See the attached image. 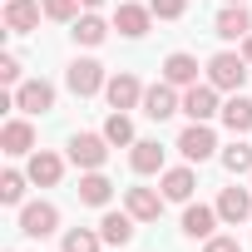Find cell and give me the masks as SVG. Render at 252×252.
<instances>
[{
    "label": "cell",
    "mask_w": 252,
    "mask_h": 252,
    "mask_svg": "<svg viewBox=\"0 0 252 252\" xmlns=\"http://www.w3.org/2000/svg\"><path fill=\"white\" fill-rule=\"evenodd\" d=\"M208 84L222 89V94H237V89L247 84V60H242V50H237V55H232V50H218V55L208 60Z\"/></svg>",
    "instance_id": "6da1fadb"
},
{
    "label": "cell",
    "mask_w": 252,
    "mask_h": 252,
    "mask_svg": "<svg viewBox=\"0 0 252 252\" xmlns=\"http://www.w3.org/2000/svg\"><path fill=\"white\" fill-rule=\"evenodd\" d=\"M64 84H69L74 99H89V94H99L109 79H104V64H99V60H74V64L64 69Z\"/></svg>",
    "instance_id": "7a4b0ae2"
},
{
    "label": "cell",
    "mask_w": 252,
    "mask_h": 252,
    "mask_svg": "<svg viewBox=\"0 0 252 252\" xmlns=\"http://www.w3.org/2000/svg\"><path fill=\"white\" fill-rule=\"evenodd\" d=\"M144 114H149L154 124H163V119L183 114V94H178L168 79H158V84H149V89H144Z\"/></svg>",
    "instance_id": "3957f363"
},
{
    "label": "cell",
    "mask_w": 252,
    "mask_h": 252,
    "mask_svg": "<svg viewBox=\"0 0 252 252\" xmlns=\"http://www.w3.org/2000/svg\"><path fill=\"white\" fill-rule=\"evenodd\" d=\"M20 232L35 237V242L50 237V232H60V208L45 203V198H40V203H25V208H20Z\"/></svg>",
    "instance_id": "277c9868"
},
{
    "label": "cell",
    "mask_w": 252,
    "mask_h": 252,
    "mask_svg": "<svg viewBox=\"0 0 252 252\" xmlns=\"http://www.w3.org/2000/svg\"><path fill=\"white\" fill-rule=\"evenodd\" d=\"M178 154H183L188 163H208V158L218 154V134L208 129V124H188V129L178 134Z\"/></svg>",
    "instance_id": "5b68a950"
},
{
    "label": "cell",
    "mask_w": 252,
    "mask_h": 252,
    "mask_svg": "<svg viewBox=\"0 0 252 252\" xmlns=\"http://www.w3.org/2000/svg\"><path fill=\"white\" fill-rule=\"evenodd\" d=\"M15 109H20V114H50V109H55V84H50V79H25V84H15Z\"/></svg>",
    "instance_id": "8992f818"
},
{
    "label": "cell",
    "mask_w": 252,
    "mask_h": 252,
    "mask_svg": "<svg viewBox=\"0 0 252 252\" xmlns=\"http://www.w3.org/2000/svg\"><path fill=\"white\" fill-rule=\"evenodd\" d=\"M104 158H109V139L104 134H74L69 139V163H79L84 173L89 168H104Z\"/></svg>",
    "instance_id": "52a82bcc"
},
{
    "label": "cell",
    "mask_w": 252,
    "mask_h": 252,
    "mask_svg": "<svg viewBox=\"0 0 252 252\" xmlns=\"http://www.w3.org/2000/svg\"><path fill=\"white\" fill-rule=\"evenodd\" d=\"M104 99H109V109H139V104H144V84H139V74L119 69V74L104 84Z\"/></svg>",
    "instance_id": "ba28073f"
},
{
    "label": "cell",
    "mask_w": 252,
    "mask_h": 252,
    "mask_svg": "<svg viewBox=\"0 0 252 252\" xmlns=\"http://www.w3.org/2000/svg\"><path fill=\"white\" fill-rule=\"evenodd\" d=\"M218 94H222V89H213V84H193V89H183V114H188L193 124H208L213 114H222Z\"/></svg>",
    "instance_id": "9c48e42d"
},
{
    "label": "cell",
    "mask_w": 252,
    "mask_h": 252,
    "mask_svg": "<svg viewBox=\"0 0 252 252\" xmlns=\"http://www.w3.org/2000/svg\"><path fill=\"white\" fill-rule=\"evenodd\" d=\"M149 25H154V10H149V5H129V0H124V5L114 10V30H119L124 40H144Z\"/></svg>",
    "instance_id": "30bf717a"
},
{
    "label": "cell",
    "mask_w": 252,
    "mask_h": 252,
    "mask_svg": "<svg viewBox=\"0 0 252 252\" xmlns=\"http://www.w3.org/2000/svg\"><path fill=\"white\" fill-rule=\"evenodd\" d=\"M213 35H218V40H247V35H252V10H247V5H227V10H218Z\"/></svg>",
    "instance_id": "8fae6325"
},
{
    "label": "cell",
    "mask_w": 252,
    "mask_h": 252,
    "mask_svg": "<svg viewBox=\"0 0 252 252\" xmlns=\"http://www.w3.org/2000/svg\"><path fill=\"white\" fill-rule=\"evenodd\" d=\"M40 15H45L40 0H5V30L10 35H30L40 25Z\"/></svg>",
    "instance_id": "7c38bea8"
},
{
    "label": "cell",
    "mask_w": 252,
    "mask_h": 252,
    "mask_svg": "<svg viewBox=\"0 0 252 252\" xmlns=\"http://www.w3.org/2000/svg\"><path fill=\"white\" fill-rule=\"evenodd\" d=\"M163 193H154V188H124V208H129L139 222H158V213H163Z\"/></svg>",
    "instance_id": "4fadbf2b"
},
{
    "label": "cell",
    "mask_w": 252,
    "mask_h": 252,
    "mask_svg": "<svg viewBox=\"0 0 252 252\" xmlns=\"http://www.w3.org/2000/svg\"><path fill=\"white\" fill-rule=\"evenodd\" d=\"M25 173H30V183H40V188H55V183L64 178V158H60V154H50V149H35Z\"/></svg>",
    "instance_id": "5bb4252c"
},
{
    "label": "cell",
    "mask_w": 252,
    "mask_h": 252,
    "mask_svg": "<svg viewBox=\"0 0 252 252\" xmlns=\"http://www.w3.org/2000/svg\"><path fill=\"white\" fill-rule=\"evenodd\" d=\"M218 218L232 222V227L247 222V218H252V188H222V193H218Z\"/></svg>",
    "instance_id": "9a60e30c"
},
{
    "label": "cell",
    "mask_w": 252,
    "mask_h": 252,
    "mask_svg": "<svg viewBox=\"0 0 252 252\" xmlns=\"http://www.w3.org/2000/svg\"><path fill=\"white\" fill-rule=\"evenodd\" d=\"M163 79H168L173 89H193V84H198V60H193L188 50H173V55L163 60Z\"/></svg>",
    "instance_id": "2e32d148"
},
{
    "label": "cell",
    "mask_w": 252,
    "mask_h": 252,
    "mask_svg": "<svg viewBox=\"0 0 252 252\" xmlns=\"http://www.w3.org/2000/svg\"><path fill=\"white\" fill-rule=\"evenodd\" d=\"M0 149H5L10 158L35 154V129H30V119H10L5 129H0Z\"/></svg>",
    "instance_id": "e0dca14e"
},
{
    "label": "cell",
    "mask_w": 252,
    "mask_h": 252,
    "mask_svg": "<svg viewBox=\"0 0 252 252\" xmlns=\"http://www.w3.org/2000/svg\"><path fill=\"white\" fill-rule=\"evenodd\" d=\"M213 227H218V203H213V208H208V203H188V208H183V232H188V237H203V242H208Z\"/></svg>",
    "instance_id": "ac0fdd59"
},
{
    "label": "cell",
    "mask_w": 252,
    "mask_h": 252,
    "mask_svg": "<svg viewBox=\"0 0 252 252\" xmlns=\"http://www.w3.org/2000/svg\"><path fill=\"white\" fill-rule=\"evenodd\" d=\"M134 222H139V218H134L129 208H124V213H104V218H99V232H104V242H114V247H129V242H134Z\"/></svg>",
    "instance_id": "d6986e66"
},
{
    "label": "cell",
    "mask_w": 252,
    "mask_h": 252,
    "mask_svg": "<svg viewBox=\"0 0 252 252\" xmlns=\"http://www.w3.org/2000/svg\"><path fill=\"white\" fill-rule=\"evenodd\" d=\"M158 178H163V188H158V193H163L168 203H188V198H193V188H198L193 168H163Z\"/></svg>",
    "instance_id": "ffe728a7"
},
{
    "label": "cell",
    "mask_w": 252,
    "mask_h": 252,
    "mask_svg": "<svg viewBox=\"0 0 252 252\" xmlns=\"http://www.w3.org/2000/svg\"><path fill=\"white\" fill-rule=\"evenodd\" d=\"M129 163H134V173H163V149L154 139H134L129 144Z\"/></svg>",
    "instance_id": "44dd1931"
},
{
    "label": "cell",
    "mask_w": 252,
    "mask_h": 252,
    "mask_svg": "<svg viewBox=\"0 0 252 252\" xmlns=\"http://www.w3.org/2000/svg\"><path fill=\"white\" fill-rule=\"evenodd\" d=\"M109 198H114V183H109L99 168H89V173L79 178V203H89V208H109Z\"/></svg>",
    "instance_id": "7402d4cb"
},
{
    "label": "cell",
    "mask_w": 252,
    "mask_h": 252,
    "mask_svg": "<svg viewBox=\"0 0 252 252\" xmlns=\"http://www.w3.org/2000/svg\"><path fill=\"white\" fill-rule=\"evenodd\" d=\"M222 124H227L232 134H247V129H252V99H247L242 89H237V94L222 104Z\"/></svg>",
    "instance_id": "603a6c76"
},
{
    "label": "cell",
    "mask_w": 252,
    "mask_h": 252,
    "mask_svg": "<svg viewBox=\"0 0 252 252\" xmlns=\"http://www.w3.org/2000/svg\"><path fill=\"white\" fill-rule=\"evenodd\" d=\"M69 35H74L79 45H89V50H94V45H104V40H109V20H99L94 10H84V15L74 20V30H69Z\"/></svg>",
    "instance_id": "cb8c5ba5"
},
{
    "label": "cell",
    "mask_w": 252,
    "mask_h": 252,
    "mask_svg": "<svg viewBox=\"0 0 252 252\" xmlns=\"http://www.w3.org/2000/svg\"><path fill=\"white\" fill-rule=\"evenodd\" d=\"M114 149H124V144H134V124H129V114H124V109H114L109 119H104V129H99Z\"/></svg>",
    "instance_id": "d4e9b609"
},
{
    "label": "cell",
    "mask_w": 252,
    "mask_h": 252,
    "mask_svg": "<svg viewBox=\"0 0 252 252\" xmlns=\"http://www.w3.org/2000/svg\"><path fill=\"white\" fill-rule=\"evenodd\" d=\"M99 242H104V232H89V227H69L60 252H99Z\"/></svg>",
    "instance_id": "484cf974"
},
{
    "label": "cell",
    "mask_w": 252,
    "mask_h": 252,
    "mask_svg": "<svg viewBox=\"0 0 252 252\" xmlns=\"http://www.w3.org/2000/svg\"><path fill=\"white\" fill-rule=\"evenodd\" d=\"M222 168H227V173H252V149H247L242 139L227 144V149H222Z\"/></svg>",
    "instance_id": "4316f807"
},
{
    "label": "cell",
    "mask_w": 252,
    "mask_h": 252,
    "mask_svg": "<svg viewBox=\"0 0 252 252\" xmlns=\"http://www.w3.org/2000/svg\"><path fill=\"white\" fill-rule=\"evenodd\" d=\"M25 183H30V173L5 168V173H0V203H20L25 198Z\"/></svg>",
    "instance_id": "83f0119b"
},
{
    "label": "cell",
    "mask_w": 252,
    "mask_h": 252,
    "mask_svg": "<svg viewBox=\"0 0 252 252\" xmlns=\"http://www.w3.org/2000/svg\"><path fill=\"white\" fill-rule=\"evenodd\" d=\"M40 5H45V15H50V20H60V25H74L84 0H40Z\"/></svg>",
    "instance_id": "f1b7e54d"
},
{
    "label": "cell",
    "mask_w": 252,
    "mask_h": 252,
    "mask_svg": "<svg viewBox=\"0 0 252 252\" xmlns=\"http://www.w3.org/2000/svg\"><path fill=\"white\" fill-rule=\"evenodd\" d=\"M149 10H154L158 20H183V10H188V0H149Z\"/></svg>",
    "instance_id": "f546056e"
},
{
    "label": "cell",
    "mask_w": 252,
    "mask_h": 252,
    "mask_svg": "<svg viewBox=\"0 0 252 252\" xmlns=\"http://www.w3.org/2000/svg\"><path fill=\"white\" fill-rule=\"evenodd\" d=\"M0 84H25V79H20V60H15V55H0Z\"/></svg>",
    "instance_id": "4dcf8cb0"
},
{
    "label": "cell",
    "mask_w": 252,
    "mask_h": 252,
    "mask_svg": "<svg viewBox=\"0 0 252 252\" xmlns=\"http://www.w3.org/2000/svg\"><path fill=\"white\" fill-rule=\"evenodd\" d=\"M203 252H242V242H237V237H218V232H213Z\"/></svg>",
    "instance_id": "1f68e13d"
},
{
    "label": "cell",
    "mask_w": 252,
    "mask_h": 252,
    "mask_svg": "<svg viewBox=\"0 0 252 252\" xmlns=\"http://www.w3.org/2000/svg\"><path fill=\"white\" fill-rule=\"evenodd\" d=\"M242 60H247V64H252V35H247V40H242Z\"/></svg>",
    "instance_id": "d6a6232c"
},
{
    "label": "cell",
    "mask_w": 252,
    "mask_h": 252,
    "mask_svg": "<svg viewBox=\"0 0 252 252\" xmlns=\"http://www.w3.org/2000/svg\"><path fill=\"white\" fill-rule=\"evenodd\" d=\"M84 5H89V10H94V5H104V0H84Z\"/></svg>",
    "instance_id": "836d02e7"
},
{
    "label": "cell",
    "mask_w": 252,
    "mask_h": 252,
    "mask_svg": "<svg viewBox=\"0 0 252 252\" xmlns=\"http://www.w3.org/2000/svg\"><path fill=\"white\" fill-rule=\"evenodd\" d=\"M227 5H247V0H227Z\"/></svg>",
    "instance_id": "e575fe53"
}]
</instances>
